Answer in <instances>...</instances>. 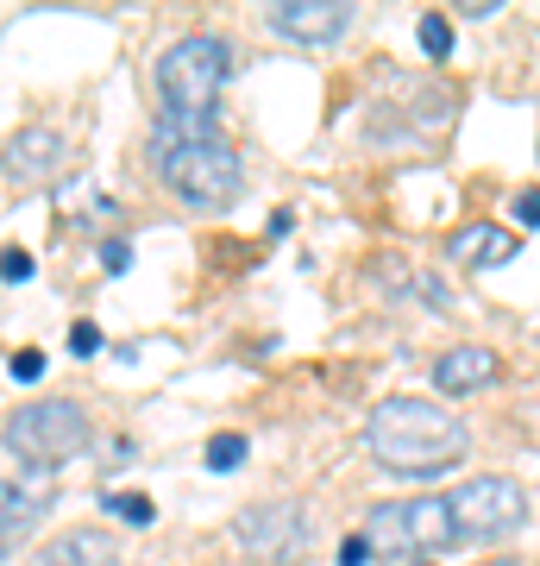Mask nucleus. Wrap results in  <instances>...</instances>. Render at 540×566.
<instances>
[{
  "label": "nucleus",
  "instance_id": "1",
  "mask_svg": "<svg viewBox=\"0 0 540 566\" xmlns=\"http://www.w3.org/2000/svg\"><path fill=\"white\" fill-rule=\"evenodd\" d=\"M364 447L371 460L390 465V472H409V479H427V472H446L453 460H465V422L453 409L427 403V397H383L371 416H364Z\"/></svg>",
  "mask_w": 540,
  "mask_h": 566
},
{
  "label": "nucleus",
  "instance_id": "2",
  "mask_svg": "<svg viewBox=\"0 0 540 566\" xmlns=\"http://www.w3.org/2000/svg\"><path fill=\"white\" fill-rule=\"evenodd\" d=\"M151 164L158 177L189 196L201 208H226L240 196V158L214 120H195V114H158L151 126Z\"/></svg>",
  "mask_w": 540,
  "mask_h": 566
},
{
  "label": "nucleus",
  "instance_id": "3",
  "mask_svg": "<svg viewBox=\"0 0 540 566\" xmlns=\"http://www.w3.org/2000/svg\"><path fill=\"white\" fill-rule=\"evenodd\" d=\"M226 76H233V51L214 32H189L158 57V95L163 114H195V120H214V107L226 95Z\"/></svg>",
  "mask_w": 540,
  "mask_h": 566
},
{
  "label": "nucleus",
  "instance_id": "4",
  "mask_svg": "<svg viewBox=\"0 0 540 566\" xmlns=\"http://www.w3.org/2000/svg\"><path fill=\"white\" fill-rule=\"evenodd\" d=\"M82 441H88V416L70 397H44V403H25L7 416V460H25L39 472L63 465Z\"/></svg>",
  "mask_w": 540,
  "mask_h": 566
},
{
  "label": "nucleus",
  "instance_id": "5",
  "mask_svg": "<svg viewBox=\"0 0 540 566\" xmlns=\"http://www.w3.org/2000/svg\"><path fill=\"white\" fill-rule=\"evenodd\" d=\"M453 516H459V542H497L509 528H521L528 516V491L502 472H484V479H465L453 491Z\"/></svg>",
  "mask_w": 540,
  "mask_h": 566
},
{
  "label": "nucleus",
  "instance_id": "6",
  "mask_svg": "<svg viewBox=\"0 0 540 566\" xmlns=\"http://www.w3.org/2000/svg\"><path fill=\"white\" fill-rule=\"evenodd\" d=\"M301 510L296 504H252L240 510V523H233V542L252 554V560L277 566V560H296L301 554Z\"/></svg>",
  "mask_w": 540,
  "mask_h": 566
},
{
  "label": "nucleus",
  "instance_id": "7",
  "mask_svg": "<svg viewBox=\"0 0 540 566\" xmlns=\"http://www.w3.org/2000/svg\"><path fill=\"white\" fill-rule=\"evenodd\" d=\"M63 158H70V139H63V133H51V126H25V133L7 139V182L39 189V182H51L63 170Z\"/></svg>",
  "mask_w": 540,
  "mask_h": 566
},
{
  "label": "nucleus",
  "instance_id": "8",
  "mask_svg": "<svg viewBox=\"0 0 540 566\" xmlns=\"http://www.w3.org/2000/svg\"><path fill=\"white\" fill-rule=\"evenodd\" d=\"M346 20H352V7H340V0H277L271 7V25H277L283 39H301V44L340 39Z\"/></svg>",
  "mask_w": 540,
  "mask_h": 566
},
{
  "label": "nucleus",
  "instance_id": "9",
  "mask_svg": "<svg viewBox=\"0 0 540 566\" xmlns=\"http://www.w3.org/2000/svg\"><path fill=\"white\" fill-rule=\"evenodd\" d=\"M409 510V547L415 554H441V547L459 542V516H453V497H415Z\"/></svg>",
  "mask_w": 540,
  "mask_h": 566
},
{
  "label": "nucleus",
  "instance_id": "10",
  "mask_svg": "<svg viewBox=\"0 0 540 566\" xmlns=\"http://www.w3.org/2000/svg\"><path fill=\"white\" fill-rule=\"evenodd\" d=\"M459 264H509L516 259V233L509 227H490V221H472L453 233V245H446Z\"/></svg>",
  "mask_w": 540,
  "mask_h": 566
},
{
  "label": "nucleus",
  "instance_id": "11",
  "mask_svg": "<svg viewBox=\"0 0 540 566\" xmlns=\"http://www.w3.org/2000/svg\"><path fill=\"white\" fill-rule=\"evenodd\" d=\"M490 378H497V353H484V346H453L446 359H434L441 390H484Z\"/></svg>",
  "mask_w": 540,
  "mask_h": 566
},
{
  "label": "nucleus",
  "instance_id": "12",
  "mask_svg": "<svg viewBox=\"0 0 540 566\" xmlns=\"http://www.w3.org/2000/svg\"><path fill=\"white\" fill-rule=\"evenodd\" d=\"M44 504H51V491H44V485L25 491L20 479H7V523H0V535H7V554H13V547H20V535L44 516Z\"/></svg>",
  "mask_w": 540,
  "mask_h": 566
},
{
  "label": "nucleus",
  "instance_id": "13",
  "mask_svg": "<svg viewBox=\"0 0 540 566\" xmlns=\"http://www.w3.org/2000/svg\"><path fill=\"white\" fill-rule=\"evenodd\" d=\"M415 39H421V51H427V57H446V51H453V20L427 13V20L415 25Z\"/></svg>",
  "mask_w": 540,
  "mask_h": 566
},
{
  "label": "nucleus",
  "instance_id": "14",
  "mask_svg": "<svg viewBox=\"0 0 540 566\" xmlns=\"http://www.w3.org/2000/svg\"><path fill=\"white\" fill-rule=\"evenodd\" d=\"M107 510H114L120 523H133V528H145L151 516H158V504H151V497H139V491H133V497H120V491H114V497H107Z\"/></svg>",
  "mask_w": 540,
  "mask_h": 566
},
{
  "label": "nucleus",
  "instance_id": "15",
  "mask_svg": "<svg viewBox=\"0 0 540 566\" xmlns=\"http://www.w3.org/2000/svg\"><path fill=\"white\" fill-rule=\"evenodd\" d=\"M240 460H245V434H214V441H208V465H214V472H233Z\"/></svg>",
  "mask_w": 540,
  "mask_h": 566
},
{
  "label": "nucleus",
  "instance_id": "16",
  "mask_svg": "<svg viewBox=\"0 0 540 566\" xmlns=\"http://www.w3.org/2000/svg\"><path fill=\"white\" fill-rule=\"evenodd\" d=\"M7 378H13V385H39L44 378V353L39 346H20V353L7 359Z\"/></svg>",
  "mask_w": 540,
  "mask_h": 566
},
{
  "label": "nucleus",
  "instance_id": "17",
  "mask_svg": "<svg viewBox=\"0 0 540 566\" xmlns=\"http://www.w3.org/2000/svg\"><path fill=\"white\" fill-rule=\"evenodd\" d=\"M509 214H516L521 227H540V189H521V196H509Z\"/></svg>",
  "mask_w": 540,
  "mask_h": 566
},
{
  "label": "nucleus",
  "instance_id": "18",
  "mask_svg": "<svg viewBox=\"0 0 540 566\" xmlns=\"http://www.w3.org/2000/svg\"><path fill=\"white\" fill-rule=\"evenodd\" d=\"M0 259H7V283H25V277H32V252H25V245H7Z\"/></svg>",
  "mask_w": 540,
  "mask_h": 566
},
{
  "label": "nucleus",
  "instance_id": "19",
  "mask_svg": "<svg viewBox=\"0 0 540 566\" xmlns=\"http://www.w3.org/2000/svg\"><path fill=\"white\" fill-rule=\"evenodd\" d=\"M95 346H100V327H95V322H76V327H70V353H95Z\"/></svg>",
  "mask_w": 540,
  "mask_h": 566
},
{
  "label": "nucleus",
  "instance_id": "20",
  "mask_svg": "<svg viewBox=\"0 0 540 566\" xmlns=\"http://www.w3.org/2000/svg\"><path fill=\"white\" fill-rule=\"evenodd\" d=\"M371 560V542H364V535H352V542L340 547V566H364Z\"/></svg>",
  "mask_w": 540,
  "mask_h": 566
},
{
  "label": "nucleus",
  "instance_id": "21",
  "mask_svg": "<svg viewBox=\"0 0 540 566\" xmlns=\"http://www.w3.org/2000/svg\"><path fill=\"white\" fill-rule=\"evenodd\" d=\"M100 264H107V271H126V264H133V245H126V240H114L107 252H100Z\"/></svg>",
  "mask_w": 540,
  "mask_h": 566
},
{
  "label": "nucleus",
  "instance_id": "22",
  "mask_svg": "<svg viewBox=\"0 0 540 566\" xmlns=\"http://www.w3.org/2000/svg\"><path fill=\"white\" fill-rule=\"evenodd\" d=\"M39 566H82V560H76V554H70V547L57 542V547H44V560H39Z\"/></svg>",
  "mask_w": 540,
  "mask_h": 566
},
{
  "label": "nucleus",
  "instance_id": "23",
  "mask_svg": "<svg viewBox=\"0 0 540 566\" xmlns=\"http://www.w3.org/2000/svg\"><path fill=\"white\" fill-rule=\"evenodd\" d=\"M497 566H516V560H497Z\"/></svg>",
  "mask_w": 540,
  "mask_h": 566
}]
</instances>
